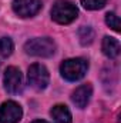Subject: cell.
<instances>
[{
	"mask_svg": "<svg viewBox=\"0 0 121 123\" xmlns=\"http://www.w3.org/2000/svg\"><path fill=\"white\" fill-rule=\"evenodd\" d=\"M31 123H49V122H46V120H34V122H31Z\"/></svg>",
	"mask_w": 121,
	"mask_h": 123,
	"instance_id": "cell-15",
	"label": "cell"
},
{
	"mask_svg": "<svg viewBox=\"0 0 121 123\" xmlns=\"http://www.w3.org/2000/svg\"><path fill=\"white\" fill-rule=\"evenodd\" d=\"M4 89L10 94H17L23 89V77L17 67L10 66L4 73Z\"/></svg>",
	"mask_w": 121,
	"mask_h": 123,
	"instance_id": "cell-6",
	"label": "cell"
},
{
	"mask_svg": "<svg viewBox=\"0 0 121 123\" xmlns=\"http://www.w3.org/2000/svg\"><path fill=\"white\" fill-rule=\"evenodd\" d=\"M78 9L68 0H57L51 7V19L59 25H68L77 19Z\"/></svg>",
	"mask_w": 121,
	"mask_h": 123,
	"instance_id": "cell-3",
	"label": "cell"
},
{
	"mask_svg": "<svg viewBox=\"0 0 121 123\" xmlns=\"http://www.w3.org/2000/svg\"><path fill=\"white\" fill-rule=\"evenodd\" d=\"M41 0H14L13 10L20 17H31L41 10Z\"/></svg>",
	"mask_w": 121,
	"mask_h": 123,
	"instance_id": "cell-7",
	"label": "cell"
},
{
	"mask_svg": "<svg viewBox=\"0 0 121 123\" xmlns=\"http://www.w3.org/2000/svg\"><path fill=\"white\" fill-rule=\"evenodd\" d=\"M50 115L57 123H71V113L64 105H56L51 109Z\"/></svg>",
	"mask_w": 121,
	"mask_h": 123,
	"instance_id": "cell-10",
	"label": "cell"
},
{
	"mask_svg": "<svg viewBox=\"0 0 121 123\" xmlns=\"http://www.w3.org/2000/svg\"><path fill=\"white\" fill-rule=\"evenodd\" d=\"M91 94H93V87H91L90 83H86V85H81L80 87H77L73 92L71 100L78 109H84L90 102Z\"/></svg>",
	"mask_w": 121,
	"mask_h": 123,
	"instance_id": "cell-8",
	"label": "cell"
},
{
	"mask_svg": "<svg viewBox=\"0 0 121 123\" xmlns=\"http://www.w3.org/2000/svg\"><path fill=\"white\" fill-rule=\"evenodd\" d=\"M27 79H29V83L34 89L37 90H43L47 87L49 85V80H50V76H49V72L47 69L40 64V63H34L29 67V73H27Z\"/></svg>",
	"mask_w": 121,
	"mask_h": 123,
	"instance_id": "cell-4",
	"label": "cell"
},
{
	"mask_svg": "<svg viewBox=\"0 0 121 123\" xmlns=\"http://www.w3.org/2000/svg\"><path fill=\"white\" fill-rule=\"evenodd\" d=\"M108 0H81V4L87 10H98L105 6Z\"/></svg>",
	"mask_w": 121,
	"mask_h": 123,
	"instance_id": "cell-13",
	"label": "cell"
},
{
	"mask_svg": "<svg viewBox=\"0 0 121 123\" xmlns=\"http://www.w3.org/2000/svg\"><path fill=\"white\" fill-rule=\"evenodd\" d=\"M88 70V62L84 59H67L61 63L60 66V73L61 76L68 80V82H76L80 80L86 76Z\"/></svg>",
	"mask_w": 121,
	"mask_h": 123,
	"instance_id": "cell-1",
	"label": "cell"
},
{
	"mask_svg": "<svg viewBox=\"0 0 121 123\" xmlns=\"http://www.w3.org/2000/svg\"><path fill=\"white\" fill-rule=\"evenodd\" d=\"M120 42L114 37H108L105 36L104 40H103V53L110 57V59H116L118 55H120Z\"/></svg>",
	"mask_w": 121,
	"mask_h": 123,
	"instance_id": "cell-9",
	"label": "cell"
},
{
	"mask_svg": "<svg viewBox=\"0 0 121 123\" xmlns=\"http://www.w3.org/2000/svg\"><path fill=\"white\" fill-rule=\"evenodd\" d=\"M23 110L19 103L7 100L0 106V123H19L22 120Z\"/></svg>",
	"mask_w": 121,
	"mask_h": 123,
	"instance_id": "cell-5",
	"label": "cell"
},
{
	"mask_svg": "<svg viewBox=\"0 0 121 123\" xmlns=\"http://www.w3.org/2000/svg\"><path fill=\"white\" fill-rule=\"evenodd\" d=\"M13 42L9 37H1L0 39V55L3 57H9L13 53Z\"/></svg>",
	"mask_w": 121,
	"mask_h": 123,
	"instance_id": "cell-12",
	"label": "cell"
},
{
	"mask_svg": "<svg viewBox=\"0 0 121 123\" xmlns=\"http://www.w3.org/2000/svg\"><path fill=\"white\" fill-rule=\"evenodd\" d=\"M24 50L27 55L37 57H50L56 53V43L50 37H34L26 42Z\"/></svg>",
	"mask_w": 121,
	"mask_h": 123,
	"instance_id": "cell-2",
	"label": "cell"
},
{
	"mask_svg": "<svg viewBox=\"0 0 121 123\" xmlns=\"http://www.w3.org/2000/svg\"><path fill=\"white\" fill-rule=\"evenodd\" d=\"M105 23L113 29L114 31H120V19L116 13H107L105 14Z\"/></svg>",
	"mask_w": 121,
	"mask_h": 123,
	"instance_id": "cell-14",
	"label": "cell"
},
{
	"mask_svg": "<svg viewBox=\"0 0 121 123\" xmlns=\"http://www.w3.org/2000/svg\"><path fill=\"white\" fill-rule=\"evenodd\" d=\"M78 37H80L81 44H84V46L86 44H90L91 42H93V39H94V31L88 26H83L78 30Z\"/></svg>",
	"mask_w": 121,
	"mask_h": 123,
	"instance_id": "cell-11",
	"label": "cell"
}]
</instances>
